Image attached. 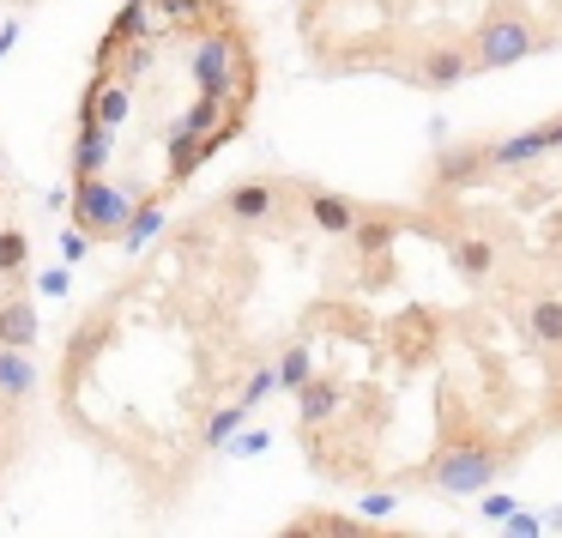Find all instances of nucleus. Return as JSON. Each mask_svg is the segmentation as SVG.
Masks as SVG:
<instances>
[{
    "mask_svg": "<svg viewBox=\"0 0 562 538\" xmlns=\"http://www.w3.org/2000/svg\"><path fill=\"white\" fill-rule=\"evenodd\" d=\"M502 466H508V453L484 448V441H448V448H436L417 466L412 484H429L441 496H477V490H490L502 478Z\"/></svg>",
    "mask_w": 562,
    "mask_h": 538,
    "instance_id": "nucleus-1",
    "label": "nucleus"
},
{
    "mask_svg": "<svg viewBox=\"0 0 562 538\" xmlns=\"http://www.w3.org/2000/svg\"><path fill=\"white\" fill-rule=\"evenodd\" d=\"M139 200L127 194V188L115 182H74V231L86 236V243H115V236L127 231V218H134Z\"/></svg>",
    "mask_w": 562,
    "mask_h": 538,
    "instance_id": "nucleus-2",
    "label": "nucleus"
},
{
    "mask_svg": "<svg viewBox=\"0 0 562 538\" xmlns=\"http://www.w3.org/2000/svg\"><path fill=\"white\" fill-rule=\"evenodd\" d=\"M544 49V37H538L526 19H514V13H502V19H484L477 25V37H472V74H502V67H514V61H526V55H538Z\"/></svg>",
    "mask_w": 562,
    "mask_h": 538,
    "instance_id": "nucleus-3",
    "label": "nucleus"
},
{
    "mask_svg": "<svg viewBox=\"0 0 562 538\" xmlns=\"http://www.w3.org/2000/svg\"><path fill=\"white\" fill-rule=\"evenodd\" d=\"M243 31H206L188 55V74H194L200 98L212 103H231V86H236V49H243Z\"/></svg>",
    "mask_w": 562,
    "mask_h": 538,
    "instance_id": "nucleus-4",
    "label": "nucleus"
},
{
    "mask_svg": "<svg viewBox=\"0 0 562 538\" xmlns=\"http://www.w3.org/2000/svg\"><path fill=\"white\" fill-rule=\"evenodd\" d=\"M122 122H127V86L110 79V74H98L91 91H86V103H79V127H103V134H115Z\"/></svg>",
    "mask_w": 562,
    "mask_h": 538,
    "instance_id": "nucleus-5",
    "label": "nucleus"
},
{
    "mask_svg": "<svg viewBox=\"0 0 562 538\" xmlns=\"http://www.w3.org/2000/svg\"><path fill=\"white\" fill-rule=\"evenodd\" d=\"M460 79H472V55H465L460 43H436V49H424V61H417V86L448 91V86H460Z\"/></svg>",
    "mask_w": 562,
    "mask_h": 538,
    "instance_id": "nucleus-6",
    "label": "nucleus"
},
{
    "mask_svg": "<svg viewBox=\"0 0 562 538\" xmlns=\"http://www.w3.org/2000/svg\"><path fill=\"white\" fill-rule=\"evenodd\" d=\"M110 158H115V134H103V127H79L74 152H67V176H74V182H98Z\"/></svg>",
    "mask_w": 562,
    "mask_h": 538,
    "instance_id": "nucleus-7",
    "label": "nucleus"
},
{
    "mask_svg": "<svg viewBox=\"0 0 562 538\" xmlns=\"http://www.w3.org/2000/svg\"><path fill=\"white\" fill-rule=\"evenodd\" d=\"M303 206L315 218V231H327V236H351L357 218H363V206H351L345 194H327V188H303Z\"/></svg>",
    "mask_w": 562,
    "mask_h": 538,
    "instance_id": "nucleus-8",
    "label": "nucleus"
},
{
    "mask_svg": "<svg viewBox=\"0 0 562 538\" xmlns=\"http://www.w3.org/2000/svg\"><path fill=\"white\" fill-rule=\"evenodd\" d=\"M224 212H231L236 224L272 218V212H279V182H243V188H231V194H224Z\"/></svg>",
    "mask_w": 562,
    "mask_h": 538,
    "instance_id": "nucleus-9",
    "label": "nucleus"
},
{
    "mask_svg": "<svg viewBox=\"0 0 562 538\" xmlns=\"http://www.w3.org/2000/svg\"><path fill=\"white\" fill-rule=\"evenodd\" d=\"M158 37V13H151V0H127L122 13H115L110 37H103V49H127V43H151Z\"/></svg>",
    "mask_w": 562,
    "mask_h": 538,
    "instance_id": "nucleus-10",
    "label": "nucleus"
},
{
    "mask_svg": "<svg viewBox=\"0 0 562 538\" xmlns=\"http://www.w3.org/2000/svg\"><path fill=\"white\" fill-rule=\"evenodd\" d=\"M544 127H526V134H508V139H496L490 146V170H526V164H538L544 158Z\"/></svg>",
    "mask_w": 562,
    "mask_h": 538,
    "instance_id": "nucleus-11",
    "label": "nucleus"
},
{
    "mask_svg": "<svg viewBox=\"0 0 562 538\" xmlns=\"http://www.w3.org/2000/svg\"><path fill=\"white\" fill-rule=\"evenodd\" d=\"M490 170V146H460V152H441L436 164V188H465Z\"/></svg>",
    "mask_w": 562,
    "mask_h": 538,
    "instance_id": "nucleus-12",
    "label": "nucleus"
},
{
    "mask_svg": "<svg viewBox=\"0 0 562 538\" xmlns=\"http://www.w3.org/2000/svg\"><path fill=\"white\" fill-rule=\"evenodd\" d=\"M0 345H7V351H31V345H37V309L31 303H0Z\"/></svg>",
    "mask_w": 562,
    "mask_h": 538,
    "instance_id": "nucleus-13",
    "label": "nucleus"
},
{
    "mask_svg": "<svg viewBox=\"0 0 562 538\" xmlns=\"http://www.w3.org/2000/svg\"><path fill=\"white\" fill-rule=\"evenodd\" d=\"M526 333H532L538 345H550V351H562V296H538V303L526 309Z\"/></svg>",
    "mask_w": 562,
    "mask_h": 538,
    "instance_id": "nucleus-14",
    "label": "nucleus"
},
{
    "mask_svg": "<svg viewBox=\"0 0 562 538\" xmlns=\"http://www.w3.org/2000/svg\"><path fill=\"white\" fill-rule=\"evenodd\" d=\"M453 267H460L465 279H490V267H496V243H490V236H460V243H453Z\"/></svg>",
    "mask_w": 562,
    "mask_h": 538,
    "instance_id": "nucleus-15",
    "label": "nucleus"
},
{
    "mask_svg": "<svg viewBox=\"0 0 562 538\" xmlns=\"http://www.w3.org/2000/svg\"><path fill=\"white\" fill-rule=\"evenodd\" d=\"M158 231H164V200L146 194V200L134 206V218H127V231H122V248H146Z\"/></svg>",
    "mask_w": 562,
    "mask_h": 538,
    "instance_id": "nucleus-16",
    "label": "nucleus"
},
{
    "mask_svg": "<svg viewBox=\"0 0 562 538\" xmlns=\"http://www.w3.org/2000/svg\"><path fill=\"white\" fill-rule=\"evenodd\" d=\"M272 376H279V388H308V381H315V351H308V345H291V351L279 357V369H272Z\"/></svg>",
    "mask_w": 562,
    "mask_h": 538,
    "instance_id": "nucleus-17",
    "label": "nucleus"
},
{
    "mask_svg": "<svg viewBox=\"0 0 562 538\" xmlns=\"http://www.w3.org/2000/svg\"><path fill=\"white\" fill-rule=\"evenodd\" d=\"M25 260H31L25 231H19V224H7V231H0V272H25Z\"/></svg>",
    "mask_w": 562,
    "mask_h": 538,
    "instance_id": "nucleus-18",
    "label": "nucleus"
},
{
    "mask_svg": "<svg viewBox=\"0 0 562 538\" xmlns=\"http://www.w3.org/2000/svg\"><path fill=\"white\" fill-rule=\"evenodd\" d=\"M351 236H357V248H363V255H375V248H387V236H393V218H375V212H363Z\"/></svg>",
    "mask_w": 562,
    "mask_h": 538,
    "instance_id": "nucleus-19",
    "label": "nucleus"
},
{
    "mask_svg": "<svg viewBox=\"0 0 562 538\" xmlns=\"http://www.w3.org/2000/svg\"><path fill=\"white\" fill-rule=\"evenodd\" d=\"M502 538H544V526H538L532 514H520V508H514L508 520H502Z\"/></svg>",
    "mask_w": 562,
    "mask_h": 538,
    "instance_id": "nucleus-20",
    "label": "nucleus"
},
{
    "mask_svg": "<svg viewBox=\"0 0 562 538\" xmlns=\"http://www.w3.org/2000/svg\"><path fill=\"white\" fill-rule=\"evenodd\" d=\"M387 508H393V490H387V484H381V490H369V496H363V514H369V520H381Z\"/></svg>",
    "mask_w": 562,
    "mask_h": 538,
    "instance_id": "nucleus-21",
    "label": "nucleus"
},
{
    "mask_svg": "<svg viewBox=\"0 0 562 538\" xmlns=\"http://www.w3.org/2000/svg\"><path fill=\"white\" fill-rule=\"evenodd\" d=\"M514 508H520V502H514V496H502V490H496V496H484V514H490V520H508Z\"/></svg>",
    "mask_w": 562,
    "mask_h": 538,
    "instance_id": "nucleus-22",
    "label": "nucleus"
},
{
    "mask_svg": "<svg viewBox=\"0 0 562 538\" xmlns=\"http://www.w3.org/2000/svg\"><path fill=\"white\" fill-rule=\"evenodd\" d=\"M61 255H67V260H79V255H86V236H79V231H74V236H61Z\"/></svg>",
    "mask_w": 562,
    "mask_h": 538,
    "instance_id": "nucleus-23",
    "label": "nucleus"
},
{
    "mask_svg": "<svg viewBox=\"0 0 562 538\" xmlns=\"http://www.w3.org/2000/svg\"><path fill=\"white\" fill-rule=\"evenodd\" d=\"M544 146H550V152H562V115H557V122L544 127Z\"/></svg>",
    "mask_w": 562,
    "mask_h": 538,
    "instance_id": "nucleus-24",
    "label": "nucleus"
},
{
    "mask_svg": "<svg viewBox=\"0 0 562 538\" xmlns=\"http://www.w3.org/2000/svg\"><path fill=\"white\" fill-rule=\"evenodd\" d=\"M538 526H550V533H562V502H557V508H550V514H544V520H538Z\"/></svg>",
    "mask_w": 562,
    "mask_h": 538,
    "instance_id": "nucleus-25",
    "label": "nucleus"
},
{
    "mask_svg": "<svg viewBox=\"0 0 562 538\" xmlns=\"http://www.w3.org/2000/svg\"><path fill=\"white\" fill-rule=\"evenodd\" d=\"M557 381H562V357H557Z\"/></svg>",
    "mask_w": 562,
    "mask_h": 538,
    "instance_id": "nucleus-26",
    "label": "nucleus"
}]
</instances>
